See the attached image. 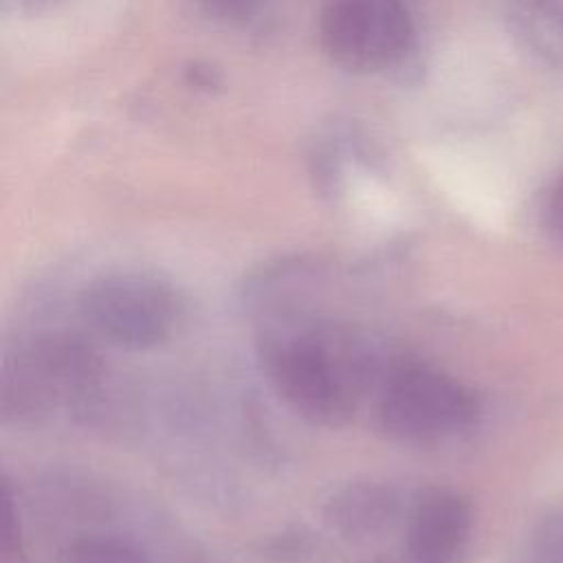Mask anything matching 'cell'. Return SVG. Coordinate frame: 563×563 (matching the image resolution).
I'll list each match as a JSON object with an SVG mask.
<instances>
[{
  "instance_id": "6da1fadb",
  "label": "cell",
  "mask_w": 563,
  "mask_h": 563,
  "mask_svg": "<svg viewBox=\"0 0 563 563\" xmlns=\"http://www.w3.org/2000/svg\"><path fill=\"white\" fill-rule=\"evenodd\" d=\"M257 347L277 396L299 418L325 429L352 420L385 367L363 334L323 319L268 325Z\"/></svg>"
},
{
  "instance_id": "7a4b0ae2",
  "label": "cell",
  "mask_w": 563,
  "mask_h": 563,
  "mask_svg": "<svg viewBox=\"0 0 563 563\" xmlns=\"http://www.w3.org/2000/svg\"><path fill=\"white\" fill-rule=\"evenodd\" d=\"M479 418L471 387L444 369L418 361H389L376 383L374 424L398 444H435L468 431Z\"/></svg>"
},
{
  "instance_id": "3957f363",
  "label": "cell",
  "mask_w": 563,
  "mask_h": 563,
  "mask_svg": "<svg viewBox=\"0 0 563 563\" xmlns=\"http://www.w3.org/2000/svg\"><path fill=\"white\" fill-rule=\"evenodd\" d=\"M79 310L101 341L132 352L167 343L183 321L176 288L156 275L136 271L95 277L81 290Z\"/></svg>"
},
{
  "instance_id": "277c9868",
  "label": "cell",
  "mask_w": 563,
  "mask_h": 563,
  "mask_svg": "<svg viewBox=\"0 0 563 563\" xmlns=\"http://www.w3.org/2000/svg\"><path fill=\"white\" fill-rule=\"evenodd\" d=\"M319 42L330 62L347 73H385L416 48V22L405 0H328Z\"/></svg>"
},
{
  "instance_id": "5b68a950",
  "label": "cell",
  "mask_w": 563,
  "mask_h": 563,
  "mask_svg": "<svg viewBox=\"0 0 563 563\" xmlns=\"http://www.w3.org/2000/svg\"><path fill=\"white\" fill-rule=\"evenodd\" d=\"M473 510L464 495L429 486L416 497L405 528V563H464Z\"/></svg>"
},
{
  "instance_id": "8992f818",
  "label": "cell",
  "mask_w": 563,
  "mask_h": 563,
  "mask_svg": "<svg viewBox=\"0 0 563 563\" xmlns=\"http://www.w3.org/2000/svg\"><path fill=\"white\" fill-rule=\"evenodd\" d=\"M400 512L398 490L383 479H354L336 488L325 506L328 526L347 541H367L385 532Z\"/></svg>"
},
{
  "instance_id": "52a82bcc",
  "label": "cell",
  "mask_w": 563,
  "mask_h": 563,
  "mask_svg": "<svg viewBox=\"0 0 563 563\" xmlns=\"http://www.w3.org/2000/svg\"><path fill=\"white\" fill-rule=\"evenodd\" d=\"M515 40L550 68H563V0H506Z\"/></svg>"
},
{
  "instance_id": "ba28073f",
  "label": "cell",
  "mask_w": 563,
  "mask_h": 563,
  "mask_svg": "<svg viewBox=\"0 0 563 563\" xmlns=\"http://www.w3.org/2000/svg\"><path fill=\"white\" fill-rule=\"evenodd\" d=\"M57 563H150V556L130 537L92 532L70 539L59 550Z\"/></svg>"
},
{
  "instance_id": "9c48e42d",
  "label": "cell",
  "mask_w": 563,
  "mask_h": 563,
  "mask_svg": "<svg viewBox=\"0 0 563 563\" xmlns=\"http://www.w3.org/2000/svg\"><path fill=\"white\" fill-rule=\"evenodd\" d=\"M196 11L224 29L251 26L264 7V0H191Z\"/></svg>"
},
{
  "instance_id": "30bf717a",
  "label": "cell",
  "mask_w": 563,
  "mask_h": 563,
  "mask_svg": "<svg viewBox=\"0 0 563 563\" xmlns=\"http://www.w3.org/2000/svg\"><path fill=\"white\" fill-rule=\"evenodd\" d=\"M526 563H563V512L552 515L539 528Z\"/></svg>"
},
{
  "instance_id": "8fae6325",
  "label": "cell",
  "mask_w": 563,
  "mask_h": 563,
  "mask_svg": "<svg viewBox=\"0 0 563 563\" xmlns=\"http://www.w3.org/2000/svg\"><path fill=\"white\" fill-rule=\"evenodd\" d=\"M543 229L548 238L563 249V174L552 183L545 200H543Z\"/></svg>"
},
{
  "instance_id": "7c38bea8",
  "label": "cell",
  "mask_w": 563,
  "mask_h": 563,
  "mask_svg": "<svg viewBox=\"0 0 563 563\" xmlns=\"http://www.w3.org/2000/svg\"><path fill=\"white\" fill-rule=\"evenodd\" d=\"M268 552L277 554L279 561H299L312 552V539L301 532H284L271 541Z\"/></svg>"
},
{
  "instance_id": "4fadbf2b",
  "label": "cell",
  "mask_w": 563,
  "mask_h": 563,
  "mask_svg": "<svg viewBox=\"0 0 563 563\" xmlns=\"http://www.w3.org/2000/svg\"><path fill=\"white\" fill-rule=\"evenodd\" d=\"M9 7H15L18 11H40L62 0H4Z\"/></svg>"
},
{
  "instance_id": "5bb4252c",
  "label": "cell",
  "mask_w": 563,
  "mask_h": 563,
  "mask_svg": "<svg viewBox=\"0 0 563 563\" xmlns=\"http://www.w3.org/2000/svg\"><path fill=\"white\" fill-rule=\"evenodd\" d=\"M372 563H380V561H372Z\"/></svg>"
}]
</instances>
